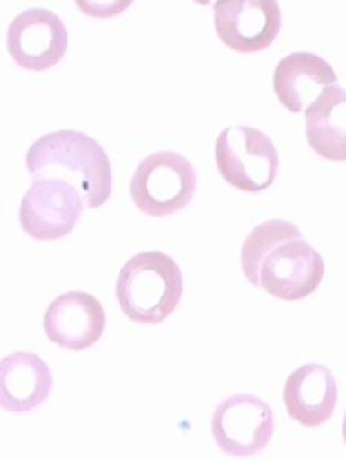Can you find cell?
Segmentation results:
<instances>
[{"mask_svg": "<svg viewBox=\"0 0 346 460\" xmlns=\"http://www.w3.org/2000/svg\"><path fill=\"white\" fill-rule=\"evenodd\" d=\"M33 179H62L80 190L86 208H102L113 192V168L109 155L84 132L58 130L33 141L27 153Z\"/></svg>", "mask_w": 346, "mask_h": 460, "instance_id": "cell-1", "label": "cell"}, {"mask_svg": "<svg viewBox=\"0 0 346 460\" xmlns=\"http://www.w3.org/2000/svg\"><path fill=\"white\" fill-rule=\"evenodd\" d=\"M115 293L117 305L130 322L162 324L183 297L182 269L162 252L138 253L121 267Z\"/></svg>", "mask_w": 346, "mask_h": 460, "instance_id": "cell-2", "label": "cell"}, {"mask_svg": "<svg viewBox=\"0 0 346 460\" xmlns=\"http://www.w3.org/2000/svg\"><path fill=\"white\" fill-rule=\"evenodd\" d=\"M197 192V172L179 153L146 156L130 179V199L146 217L165 218L188 208Z\"/></svg>", "mask_w": 346, "mask_h": 460, "instance_id": "cell-3", "label": "cell"}, {"mask_svg": "<svg viewBox=\"0 0 346 460\" xmlns=\"http://www.w3.org/2000/svg\"><path fill=\"white\" fill-rule=\"evenodd\" d=\"M214 156L223 181L247 194H261L271 188L280 164L274 141L252 126H230L223 130Z\"/></svg>", "mask_w": 346, "mask_h": 460, "instance_id": "cell-4", "label": "cell"}, {"mask_svg": "<svg viewBox=\"0 0 346 460\" xmlns=\"http://www.w3.org/2000/svg\"><path fill=\"white\" fill-rule=\"evenodd\" d=\"M324 280V261L302 236H291L265 253L258 267V287L285 302L305 300Z\"/></svg>", "mask_w": 346, "mask_h": 460, "instance_id": "cell-5", "label": "cell"}, {"mask_svg": "<svg viewBox=\"0 0 346 460\" xmlns=\"http://www.w3.org/2000/svg\"><path fill=\"white\" fill-rule=\"evenodd\" d=\"M86 200L62 179H36L21 203V227L33 241H60L75 229Z\"/></svg>", "mask_w": 346, "mask_h": 460, "instance_id": "cell-6", "label": "cell"}, {"mask_svg": "<svg viewBox=\"0 0 346 460\" xmlns=\"http://www.w3.org/2000/svg\"><path fill=\"white\" fill-rule=\"evenodd\" d=\"M212 437L227 456H256L274 437V412L254 394L227 396L214 410Z\"/></svg>", "mask_w": 346, "mask_h": 460, "instance_id": "cell-7", "label": "cell"}, {"mask_svg": "<svg viewBox=\"0 0 346 460\" xmlns=\"http://www.w3.org/2000/svg\"><path fill=\"white\" fill-rule=\"evenodd\" d=\"M214 29L232 51L252 56L270 49L282 29L278 0H217Z\"/></svg>", "mask_w": 346, "mask_h": 460, "instance_id": "cell-8", "label": "cell"}, {"mask_svg": "<svg viewBox=\"0 0 346 460\" xmlns=\"http://www.w3.org/2000/svg\"><path fill=\"white\" fill-rule=\"evenodd\" d=\"M7 49L24 71H49L65 58L69 33L65 22L49 9H27L9 24Z\"/></svg>", "mask_w": 346, "mask_h": 460, "instance_id": "cell-9", "label": "cell"}, {"mask_svg": "<svg viewBox=\"0 0 346 460\" xmlns=\"http://www.w3.org/2000/svg\"><path fill=\"white\" fill-rule=\"evenodd\" d=\"M106 329L100 300L82 291L58 296L45 313V335L67 350H86L97 344Z\"/></svg>", "mask_w": 346, "mask_h": 460, "instance_id": "cell-10", "label": "cell"}, {"mask_svg": "<svg viewBox=\"0 0 346 460\" xmlns=\"http://www.w3.org/2000/svg\"><path fill=\"white\" fill-rule=\"evenodd\" d=\"M285 410L296 423L320 428L333 417L338 405V381L323 364H305L294 370L282 390Z\"/></svg>", "mask_w": 346, "mask_h": 460, "instance_id": "cell-11", "label": "cell"}, {"mask_svg": "<svg viewBox=\"0 0 346 460\" xmlns=\"http://www.w3.org/2000/svg\"><path fill=\"white\" fill-rule=\"evenodd\" d=\"M53 376L36 352H12L0 361V405L7 412H31L49 399Z\"/></svg>", "mask_w": 346, "mask_h": 460, "instance_id": "cell-12", "label": "cell"}, {"mask_svg": "<svg viewBox=\"0 0 346 460\" xmlns=\"http://www.w3.org/2000/svg\"><path fill=\"white\" fill-rule=\"evenodd\" d=\"M338 75L329 62L315 53L296 51L278 62L274 71V93L282 106L291 112L309 109L326 86L335 84Z\"/></svg>", "mask_w": 346, "mask_h": 460, "instance_id": "cell-13", "label": "cell"}, {"mask_svg": "<svg viewBox=\"0 0 346 460\" xmlns=\"http://www.w3.org/2000/svg\"><path fill=\"white\" fill-rule=\"evenodd\" d=\"M306 141L326 161H346V88L326 86L305 111Z\"/></svg>", "mask_w": 346, "mask_h": 460, "instance_id": "cell-14", "label": "cell"}, {"mask_svg": "<svg viewBox=\"0 0 346 460\" xmlns=\"http://www.w3.org/2000/svg\"><path fill=\"white\" fill-rule=\"evenodd\" d=\"M291 236H302V234L289 220H267V223L252 229L241 249L243 273H245V278L252 285L258 287V267H261L265 253L271 252L278 243L287 241Z\"/></svg>", "mask_w": 346, "mask_h": 460, "instance_id": "cell-15", "label": "cell"}, {"mask_svg": "<svg viewBox=\"0 0 346 460\" xmlns=\"http://www.w3.org/2000/svg\"><path fill=\"white\" fill-rule=\"evenodd\" d=\"M133 3L135 0H75L77 9H80L84 16L100 18V21L120 16V13H124Z\"/></svg>", "mask_w": 346, "mask_h": 460, "instance_id": "cell-16", "label": "cell"}, {"mask_svg": "<svg viewBox=\"0 0 346 460\" xmlns=\"http://www.w3.org/2000/svg\"><path fill=\"white\" fill-rule=\"evenodd\" d=\"M192 3H197V4H212V3H217V0H192Z\"/></svg>", "mask_w": 346, "mask_h": 460, "instance_id": "cell-17", "label": "cell"}, {"mask_svg": "<svg viewBox=\"0 0 346 460\" xmlns=\"http://www.w3.org/2000/svg\"><path fill=\"white\" fill-rule=\"evenodd\" d=\"M342 437H344V443H346V414H344V423H342Z\"/></svg>", "mask_w": 346, "mask_h": 460, "instance_id": "cell-18", "label": "cell"}]
</instances>
